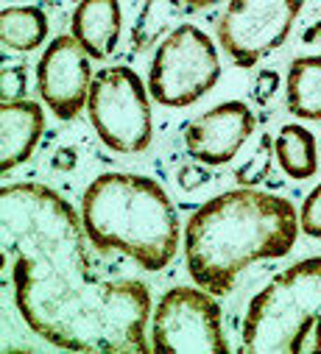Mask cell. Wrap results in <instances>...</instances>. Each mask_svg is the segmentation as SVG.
Returning <instances> with one entry per match:
<instances>
[{
    "label": "cell",
    "instance_id": "cell-1",
    "mask_svg": "<svg viewBox=\"0 0 321 354\" xmlns=\"http://www.w3.org/2000/svg\"><path fill=\"white\" fill-rule=\"evenodd\" d=\"M3 279L34 335L70 351H154L145 340L151 293L137 279H101L78 212L51 187L0 193Z\"/></svg>",
    "mask_w": 321,
    "mask_h": 354
},
{
    "label": "cell",
    "instance_id": "cell-2",
    "mask_svg": "<svg viewBox=\"0 0 321 354\" xmlns=\"http://www.w3.org/2000/svg\"><path fill=\"white\" fill-rule=\"evenodd\" d=\"M299 229L296 207L288 198L257 187L226 190L187 221V274L207 293L226 296L252 262L291 254Z\"/></svg>",
    "mask_w": 321,
    "mask_h": 354
},
{
    "label": "cell",
    "instance_id": "cell-3",
    "mask_svg": "<svg viewBox=\"0 0 321 354\" xmlns=\"http://www.w3.org/2000/svg\"><path fill=\"white\" fill-rule=\"evenodd\" d=\"M82 223L95 251H120L145 271H163L179 251L176 207L148 176L101 173L82 196Z\"/></svg>",
    "mask_w": 321,
    "mask_h": 354
},
{
    "label": "cell",
    "instance_id": "cell-4",
    "mask_svg": "<svg viewBox=\"0 0 321 354\" xmlns=\"http://www.w3.org/2000/svg\"><path fill=\"white\" fill-rule=\"evenodd\" d=\"M240 351L321 354V257L291 265L249 301Z\"/></svg>",
    "mask_w": 321,
    "mask_h": 354
},
{
    "label": "cell",
    "instance_id": "cell-5",
    "mask_svg": "<svg viewBox=\"0 0 321 354\" xmlns=\"http://www.w3.org/2000/svg\"><path fill=\"white\" fill-rule=\"evenodd\" d=\"M140 75L126 64L104 67L93 75L87 115L107 148L140 153L151 145V104Z\"/></svg>",
    "mask_w": 321,
    "mask_h": 354
},
{
    "label": "cell",
    "instance_id": "cell-6",
    "mask_svg": "<svg viewBox=\"0 0 321 354\" xmlns=\"http://www.w3.org/2000/svg\"><path fill=\"white\" fill-rule=\"evenodd\" d=\"M221 75V62L212 39L190 26H176L163 42H159L151 73H148V93L163 106H190L201 101Z\"/></svg>",
    "mask_w": 321,
    "mask_h": 354
},
{
    "label": "cell",
    "instance_id": "cell-7",
    "mask_svg": "<svg viewBox=\"0 0 321 354\" xmlns=\"http://www.w3.org/2000/svg\"><path fill=\"white\" fill-rule=\"evenodd\" d=\"M151 348L156 354H226L221 307L204 288H171L151 313Z\"/></svg>",
    "mask_w": 321,
    "mask_h": 354
},
{
    "label": "cell",
    "instance_id": "cell-8",
    "mask_svg": "<svg viewBox=\"0 0 321 354\" xmlns=\"http://www.w3.org/2000/svg\"><path fill=\"white\" fill-rule=\"evenodd\" d=\"M304 0H229L218 17V42L237 67H255L291 34Z\"/></svg>",
    "mask_w": 321,
    "mask_h": 354
},
{
    "label": "cell",
    "instance_id": "cell-9",
    "mask_svg": "<svg viewBox=\"0 0 321 354\" xmlns=\"http://www.w3.org/2000/svg\"><path fill=\"white\" fill-rule=\"evenodd\" d=\"M90 84H93L90 53L78 45L73 34L56 37L45 48L37 64V90L42 104L59 120H73L87 106Z\"/></svg>",
    "mask_w": 321,
    "mask_h": 354
},
{
    "label": "cell",
    "instance_id": "cell-10",
    "mask_svg": "<svg viewBox=\"0 0 321 354\" xmlns=\"http://www.w3.org/2000/svg\"><path fill=\"white\" fill-rule=\"evenodd\" d=\"M255 126L257 120L244 101H223L185 126V148L201 165H226Z\"/></svg>",
    "mask_w": 321,
    "mask_h": 354
},
{
    "label": "cell",
    "instance_id": "cell-11",
    "mask_svg": "<svg viewBox=\"0 0 321 354\" xmlns=\"http://www.w3.org/2000/svg\"><path fill=\"white\" fill-rule=\"evenodd\" d=\"M120 26V0H78L70 17L73 37L95 62H104L118 50Z\"/></svg>",
    "mask_w": 321,
    "mask_h": 354
},
{
    "label": "cell",
    "instance_id": "cell-12",
    "mask_svg": "<svg viewBox=\"0 0 321 354\" xmlns=\"http://www.w3.org/2000/svg\"><path fill=\"white\" fill-rule=\"evenodd\" d=\"M42 131L45 118L37 101L23 98L0 106V167L3 173H12L34 153Z\"/></svg>",
    "mask_w": 321,
    "mask_h": 354
},
{
    "label": "cell",
    "instance_id": "cell-13",
    "mask_svg": "<svg viewBox=\"0 0 321 354\" xmlns=\"http://www.w3.org/2000/svg\"><path fill=\"white\" fill-rule=\"evenodd\" d=\"M285 101L291 115L321 123V56H299L291 62Z\"/></svg>",
    "mask_w": 321,
    "mask_h": 354
},
{
    "label": "cell",
    "instance_id": "cell-14",
    "mask_svg": "<svg viewBox=\"0 0 321 354\" xmlns=\"http://www.w3.org/2000/svg\"><path fill=\"white\" fill-rule=\"evenodd\" d=\"M274 156H277L279 167L285 170V176H291L296 182L310 179L318 170L315 137H313V131H307L299 123H288L279 129V134L274 137Z\"/></svg>",
    "mask_w": 321,
    "mask_h": 354
},
{
    "label": "cell",
    "instance_id": "cell-15",
    "mask_svg": "<svg viewBox=\"0 0 321 354\" xmlns=\"http://www.w3.org/2000/svg\"><path fill=\"white\" fill-rule=\"evenodd\" d=\"M182 12H187L185 0H145L131 26V37H129L131 50L145 53L148 48H154L165 34H171Z\"/></svg>",
    "mask_w": 321,
    "mask_h": 354
},
{
    "label": "cell",
    "instance_id": "cell-16",
    "mask_svg": "<svg viewBox=\"0 0 321 354\" xmlns=\"http://www.w3.org/2000/svg\"><path fill=\"white\" fill-rule=\"evenodd\" d=\"M48 37V17L39 6H9L0 12V39L6 48L28 53Z\"/></svg>",
    "mask_w": 321,
    "mask_h": 354
},
{
    "label": "cell",
    "instance_id": "cell-17",
    "mask_svg": "<svg viewBox=\"0 0 321 354\" xmlns=\"http://www.w3.org/2000/svg\"><path fill=\"white\" fill-rule=\"evenodd\" d=\"M271 162H274V137L263 134L260 142H257V151L252 153V159L244 162L240 167H235V182L240 187H257L260 182H266V176L271 170Z\"/></svg>",
    "mask_w": 321,
    "mask_h": 354
},
{
    "label": "cell",
    "instance_id": "cell-18",
    "mask_svg": "<svg viewBox=\"0 0 321 354\" xmlns=\"http://www.w3.org/2000/svg\"><path fill=\"white\" fill-rule=\"evenodd\" d=\"M26 93H28V64L3 62V70H0V98H3V104L23 101Z\"/></svg>",
    "mask_w": 321,
    "mask_h": 354
},
{
    "label": "cell",
    "instance_id": "cell-19",
    "mask_svg": "<svg viewBox=\"0 0 321 354\" xmlns=\"http://www.w3.org/2000/svg\"><path fill=\"white\" fill-rule=\"evenodd\" d=\"M299 226L307 237L321 240V185H315L310 190V196L302 204V215H299Z\"/></svg>",
    "mask_w": 321,
    "mask_h": 354
},
{
    "label": "cell",
    "instance_id": "cell-20",
    "mask_svg": "<svg viewBox=\"0 0 321 354\" xmlns=\"http://www.w3.org/2000/svg\"><path fill=\"white\" fill-rule=\"evenodd\" d=\"M279 93V73L271 70V67H263L255 78V90H252V98L257 106H266L274 95Z\"/></svg>",
    "mask_w": 321,
    "mask_h": 354
},
{
    "label": "cell",
    "instance_id": "cell-21",
    "mask_svg": "<svg viewBox=\"0 0 321 354\" xmlns=\"http://www.w3.org/2000/svg\"><path fill=\"white\" fill-rule=\"evenodd\" d=\"M179 187L182 190H199V187H204L207 182H210V173L204 170V167H199V165H185V167H179Z\"/></svg>",
    "mask_w": 321,
    "mask_h": 354
},
{
    "label": "cell",
    "instance_id": "cell-22",
    "mask_svg": "<svg viewBox=\"0 0 321 354\" xmlns=\"http://www.w3.org/2000/svg\"><path fill=\"white\" fill-rule=\"evenodd\" d=\"M78 165V153H75V148H70V145H64V148H59L56 153H53V159H51V167L53 170H73Z\"/></svg>",
    "mask_w": 321,
    "mask_h": 354
},
{
    "label": "cell",
    "instance_id": "cell-23",
    "mask_svg": "<svg viewBox=\"0 0 321 354\" xmlns=\"http://www.w3.org/2000/svg\"><path fill=\"white\" fill-rule=\"evenodd\" d=\"M215 3H221V0H185V9L187 12H201V9H210Z\"/></svg>",
    "mask_w": 321,
    "mask_h": 354
},
{
    "label": "cell",
    "instance_id": "cell-24",
    "mask_svg": "<svg viewBox=\"0 0 321 354\" xmlns=\"http://www.w3.org/2000/svg\"><path fill=\"white\" fill-rule=\"evenodd\" d=\"M48 9H62V6H70V3H78V0H42Z\"/></svg>",
    "mask_w": 321,
    "mask_h": 354
}]
</instances>
